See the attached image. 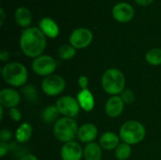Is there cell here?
I'll use <instances>...</instances> for the list:
<instances>
[{
	"instance_id": "cell-28",
	"label": "cell",
	"mask_w": 161,
	"mask_h": 160,
	"mask_svg": "<svg viewBox=\"0 0 161 160\" xmlns=\"http://www.w3.org/2000/svg\"><path fill=\"white\" fill-rule=\"evenodd\" d=\"M8 114H9L10 119H11L12 121H14V122H20V121L22 120V114H21L20 110H19L17 108H9Z\"/></svg>"
},
{
	"instance_id": "cell-29",
	"label": "cell",
	"mask_w": 161,
	"mask_h": 160,
	"mask_svg": "<svg viewBox=\"0 0 161 160\" xmlns=\"http://www.w3.org/2000/svg\"><path fill=\"white\" fill-rule=\"evenodd\" d=\"M10 150V145L8 142H0V157H4Z\"/></svg>"
},
{
	"instance_id": "cell-8",
	"label": "cell",
	"mask_w": 161,
	"mask_h": 160,
	"mask_svg": "<svg viewBox=\"0 0 161 160\" xmlns=\"http://www.w3.org/2000/svg\"><path fill=\"white\" fill-rule=\"evenodd\" d=\"M93 40L92 32L86 27H78L72 31L69 41L75 49H83L88 47Z\"/></svg>"
},
{
	"instance_id": "cell-17",
	"label": "cell",
	"mask_w": 161,
	"mask_h": 160,
	"mask_svg": "<svg viewBox=\"0 0 161 160\" xmlns=\"http://www.w3.org/2000/svg\"><path fill=\"white\" fill-rule=\"evenodd\" d=\"M77 102L80 106V108H82L86 112H90L94 108V98L92 93L87 89V90H81L79 93L77 94Z\"/></svg>"
},
{
	"instance_id": "cell-23",
	"label": "cell",
	"mask_w": 161,
	"mask_h": 160,
	"mask_svg": "<svg viewBox=\"0 0 161 160\" xmlns=\"http://www.w3.org/2000/svg\"><path fill=\"white\" fill-rule=\"evenodd\" d=\"M131 156V147L125 142L120 143L115 149V157L118 160H127Z\"/></svg>"
},
{
	"instance_id": "cell-14",
	"label": "cell",
	"mask_w": 161,
	"mask_h": 160,
	"mask_svg": "<svg viewBox=\"0 0 161 160\" xmlns=\"http://www.w3.org/2000/svg\"><path fill=\"white\" fill-rule=\"evenodd\" d=\"M98 135L97 127L92 124H85L78 128L77 138L81 142L91 143L92 142Z\"/></svg>"
},
{
	"instance_id": "cell-20",
	"label": "cell",
	"mask_w": 161,
	"mask_h": 160,
	"mask_svg": "<svg viewBox=\"0 0 161 160\" xmlns=\"http://www.w3.org/2000/svg\"><path fill=\"white\" fill-rule=\"evenodd\" d=\"M32 136V126L28 123H23L15 132V139L18 143L27 142Z\"/></svg>"
},
{
	"instance_id": "cell-10",
	"label": "cell",
	"mask_w": 161,
	"mask_h": 160,
	"mask_svg": "<svg viewBox=\"0 0 161 160\" xmlns=\"http://www.w3.org/2000/svg\"><path fill=\"white\" fill-rule=\"evenodd\" d=\"M135 15L134 8L126 2H119L112 8V16L119 23H128Z\"/></svg>"
},
{
	"instance_id": "cell-24",
	"label": "cell",
	"mask_w": 161,
	"mask_h": 160,
	"mask_svg": "<svg viewBox=\"0 0 161 160\" xmlns=\"http://www.w3.org/2000/svg\"><path fill=\"white\" fill-rule=\"evenodd\" d=\"M58 55L63 60L72 59L75 56V48L71 44H63L58 49Z\"/></svg>"
},
{
	"instance_id": "cell-16",
	"label": "cell",
	"mask_w": 161,
	"mask_h": 160,
	"mask_svg": "<svg viewBox=\"0 0 161 160\" xmlns=\"http://www.w3.org/2000/svg\"><path fill=\"white\" fill-rule=\"evenodd\" d=\"M119 144H120V136L116 135L113 132L104 133L99 140V145L107 151H111L116 149Z\"/></svg>"
},
{
	"instance_id": "cell-35",
	"label": "cell",
	"mask_w": 161,
	"mask_h": 160,
	"mask_svg": "<svg viewBox=\"0 0 161 160\" xmlns=\"http://www.w3.org/2000/svg\"><path fill=\"white\" fill-rule=\"evenodd\" d=\"M4 117V107L0 106V120H3Z\"/></svg>"
},
{
	"instance_id": "cell-33",
	"label": "cell",
	"mask_w": 161,
	"mask_h": 160,
	"mask_svg": "<svg viewBox=\"0 0 161 160\" xmlns=\"http://www.w3.org/2000/svg\"><path fill=\"white\" fill-rule=\"evenodd\" d=\"M8 59V52L5 51V50H2L0 52V60L2 62H4V61H7Z\"/></svg>"
},
{
	"instance_id": "cell-7",
	"label": "cell",
	"mask_w": 161,
	"mask_h": 160,
	"mask_svg": "<svg viewBox=\"0 0 161 160\" xmlns=\"http://www.w3.org/2000/svg\"><path fill=\"white\" fill-rule=\"evenodd\" d=\"M65 87V80L63 77L58 74H51L46 76L42 83V90L48 96H57L63 92Z\"/></svg>"
},
{
	"instance_id": "cell-27",
	"label": "cell",
	"mask_w": 161,
	"mask_h": 160,
	"mask_svg": "<svg viewBox=\"0 0 161 160\" xmlns=\"http://www.w3.org/2000/svg\"><path fill=\"white\" fill-rule=\"evenodd\" d=\"M12 138V132L8 128H3L0 131V142H8Z\"/></svg>"
},
{
	"instance_id": "cell-3",
	"label": "cell",
	"mask_w": 161,
	"mask_h": 160,
	"mask_svg": "<svg viewBox=\"0 0 161 160\" xmlns=\"http://www.w3.org/2000/svg\"><path fill=\"white\" fill-rule=\"evenodd\" d=\"M103 90L113 95H118L122 93L125 87V78L124 74L116 68L108 69L102 76L101 79Z\"/></svg>"
},
{
	"instance_id": "cell-18",
	"label": "cell",
	"mask_w": 161,
	"mask_h": 160,
	"mask_svg": "<svg viewBox=\"0 0 161 160\" xmlns=\"http://www.w3.org/2000/svg\"><path fill=\"white\" fill-rule=\"evenodd\" d=\"M14 19L18 25L27 28L32 22V15L30 10L25 7H19L14 12Z\"/></svg>"
},
{
	"instance_id": "cell-34",
	"label": "cell",
	"mask_w": 161,
	"mask_h": 160,
	"mask_svg": "<svg viewBox=\"0 0 161 160\" xmlns=\"http://www.w3.org/2000/svg\"><path fill=\"white\" fill-rule=\"evenodd\" d=\"M0 16H1V18H0V25H3V24H4V21H5V11H4V8H0Z\"/></svg>"
},
{
	"instance_id": "cell-21",
	"label": "cell",
	"mask_w": 161,
	"mask_h": 160,
	"mask_svg": "<svg viewBox=\"0 0 161 160\" xmlns=\"http://www.w3.org/2000/svg\"><path fill=\"white\" fill-rule=\"evenodd\" d=\"M59 111L57 108V106H48L47 108H45L42 113V119L45 124H53L56 123L58 119V115H59Z\"/></svg>"
},
{
	"instance_id": "cell-15",
	"label": "cell",
	"mask_w": 161,
	"mask_h": 160,
	"mask_svg": "<svg viewBox=\"0 0 161 160\" xmlns=\"http://www.w3.org/2000/svg\"><path fill=\"white\" fill-rule=\"evenodd\" d=\"M39 27L41 31L48 38L55 39L59 34V28L58 24L49 17L42 18L39 23Z\"/></svg>"
},
{
	"instance_id": "cell-31",
	"label": "cell",
	"mask_w": 161,
	"mask_h": 160,
	"mask_svg": "<svg viewBox=\"0 0 161 160\" xmlns=\"http://www.w3.org/2000/svg\"><path fill=\"white\" fill-rule=\"evenodd\" d=\"M135 2L140 5V6H142V7H147L149 5H151L154 0H135Z\"/></svg>"
},
{
	"instance_id": "cell-25",
	"label": "cell",
	"mask_w": 161,
	"mask_h": 160,
	"mask_svg": "<svg viewBox=\"0 0 161 160\" xmlns=\"http://www.w3.org/2000/svg\"><path fill=\"white\" fill-rule=\"evenodd\" d=\"M22 92L28 101H30V102H36L37 101L38 92H37V90L33 86H31V85L25 86L22 90Z\"/></svg>"
},
{
	"instance_id": "cell-6",
	"label": "cell",
	"mask_w": 161,
	"mask_h": 160,
	"mask_svg": "<svg viewBox=\"0 0 161 160\" xmlns=\"http://www.w3.org/2000/svg\"><path fill=\"white\" fill-rule=\"evenodd\" d=\"M57 68L56 60L48 55H41L34 58L32 62L33 72L41 76H49L53 74Z\"/></svg>"
},
{
	"instance_id": "cell-9",
	"label": "cell",
	"mask_w": 161,
	"mask_h": 160,
	"mask_svg": "<svg viewBox=\"0 0 161 160\" xmlns=\"http://www.w3.org/2000/svg\"><path fill=\"white\" fill-rule=\"evenodd\" d=\"M56 106L59 113L64 117H68V118L75 117L80 110V106L77 102V99L68 95L60 97L57 101Z\"/></svg>"
},
{
	"instance_id": "cell-26",
	"label": "cell",
	"mask_w": 161,
	"mask_h": 160,
	"mask_svg": "<svg viewBox=\"0 0 161 160\" xmlns=\"http://www.w3.org/2000/svg\"><path fill=\"white\" fill-rule=\"evenodd\" d=\"M121 98L125 104H131L135 101V94L129 89H125L124 91L121 93Z\"/></svg>"
},
{
	"instance_id": "cell-11",
	"label": "cell",
	"mask_w": 161,
	"mask_h": 160,
	"mask_svg": "<svg viewBox=\"0 0 161 160\" xmlns=\"http://www.w3.org/2000/svg\"><path fill=\"white\" fill-rule=\"evenodd\" d=\"M84 155V149L81 145L75 141H70L65 143L60 151V157L62 160H81Z\"/></svg>"
},
{
	"instance_id": "cell-22",
	"label": "cell",
	"mask_w": 161,
	"mask_h": 160,
	"mask_svg": "<svg viewBox=\"0 0 161 160\" xmlns=\"http://www.w3.org/2000/svg\"><path fill=\"white\" fill-rule=\"evenodd\" d=\"M146 61L153 65L158 66L161 65V49L160 48H152L145 55Z\"/></svg>"
},
{
	"instance_id": "cell-13",
	"label": "cell",
	"mask_w": 161,
	"mask_h": 160,
	"mask_svg": "<svg viewBox=\"0 0 161 160\" xmlns=\"http://www.w3.org/2000/svg\"><path fill=\"white\" fill-rule=\"evenodd\" d=\"M124 107H125V103L122 100L121 96L113 95L108 99L105 106V110L108 116L111 118H116L122 114L124 110Z\"/></svg>"
},
{
	"instance_id": "cell-1",
	"label": "cell",
	"mask_w": 161,
	"mask_h": 160,
	"mask_svg": "<svg viewBox=\"0 0 161 160\" xmlns=\"http://www.w3.org/2000/svg\"><path fill=\"white\" fill-rule=\"evenodd\" d=\"M46 36L38 27H27L20 36V48L28 58H38L42 54L46 46Z\"/></svg>"
},
{
	"instance_id": "cell-5",
	"label": "cell",
	"mask_w": 161,
	"mask_h": 160,
	"mask_svg": "<svg viewBox=\"0 0 161 160\" xmlns=\"http://www.w3.org/2000/svg\"><path fill=\"white\" fill-rule=\"evenodd\" d=\"M77 124L73 118L62 117L58 119L54 124V135L61 142L74 141L77 136Z\"/></svg>"
},
{
	"instance_id": "cell-19",
	"label": "cell",
	"mask_w": 161,
	"mask_h": 160,
	"mask_svg": "<svg viewBox=\"0 0 161 160\" xmlns=\"http://www.w3.org/2000/svg\"><path fill=\"white\" fill-rule=\"evenodd\" d=\"M85 160H101L102 158V147L95 142L88 143L84 148Z\"/></svg>"
},
{
	"instance_id": "cell-30",
	"label": "cell",
	"mask_w": 161,
	"mask_h": 160,
	"mask_svg": "<svg viewBox=\"0 0 161 160\" xmlns=\"http://www.w3.org/2000/svg\"><path fill=\"white\" fill-rule=\"evenodd\" d=\"M78 85L81 88V90H87L89 85V78L85 75H81L78 78Z\"/></svg>"
},
{
	"instance_id": "cell-4",
	"label": "cell",
	"mask_w": 161,
	"mask_h": 160,
	"mask_svg": "<svg viewBox=\"0 0 161 160\" xmlns=\"http://www.w3.org/2000/svg\"><path fill=\"white\" fill-rule=\"evenodd\" d=\"M145 127L138 121L125 122L120 128L119 136L123 142L133 145L138 144L145 138Z\"/></svg>"
},
{
	"instance_id": "cell-12",
	"label": "cell",
	"mask_w": 161,
	"mask_h": 160,
	"mask_svg": "<svg viewBox=\"0 0 161 160\" xmlns=\"http://www.w3.org/2000/svg\"><path fill=\"white\" fill-rule=\"evenodd\" d=\"M21 101V95L20 93L13 90L5 88L0 91V104L4 108H16Z\"/></svg>"
},
{
	"instance_id": "cell-2",
	"label": "cell",
	"mask_w": 161,
	"mask_h": 160,
	"mask_svg": "<svg viewBox=\"0 0 161 160\" xmlns=\"http://www.w3.org/2000/svg\"><path fill=\"white\" fill-rule=\"evenodd\" d=\"M1 74L4 81L12 87L24 86L28 78V73L25 66L20 62L7 63L3 67Z\"/></svg>"
},
{
	"instance_id": "cell-32",
	"label": "cell",
	"mask_w": 161,
	"mask_h": 160,
	"mask_svg": "<svg viewBox=\"0 0 161 160\" xmlns=\"http://www.w3.org/2000/svg\"><path fill=\"white\" fill-rule=\"evenodd\" d=\"M20 160H38V157L32 154H25Z\"/></svg>"
}]
</instances>
